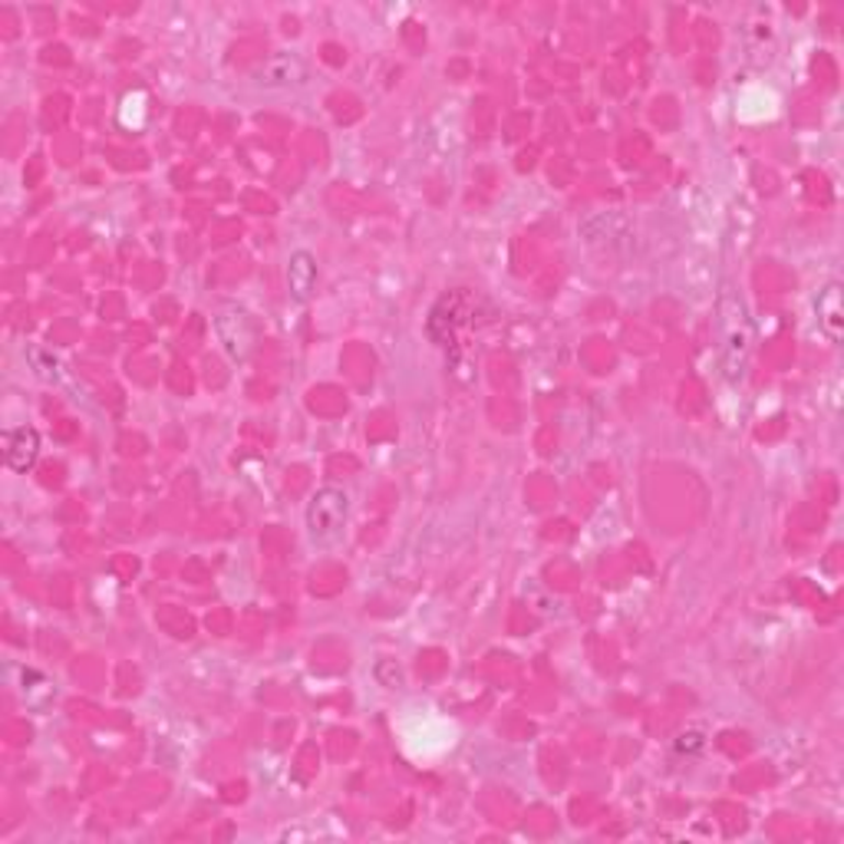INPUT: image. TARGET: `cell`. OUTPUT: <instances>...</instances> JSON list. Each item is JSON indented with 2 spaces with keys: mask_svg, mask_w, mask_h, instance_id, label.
I'll list each match as a JSON object with an SVG mask.
<instances>
[{
  "mask_svg": "<svg viewBox=\"0 0 844 844\" xmlns=\"http://www.w3.org/2000/svg\"><path fill=\"white\" fill-rule=\"evenodd\" d=\"M716 333H719V356H722V373L726 379L739 383L749 366V350H752V323L749 310L739 294L722 290L716 304Z\"/></svg>",
  "mask_w": 844,
  "mask_h": 844,
  "instance_id": "cell-1",
  "label": "cell"
},
{
  "mask_svg": "<svg viewBox=\"0 0 844 844\" xmlns=\"http://www.w3.org/2000/svg\"><path fill=\"white\" fill-rule=\"evenodd\" d=\"M346 518H350V495L340 486L317 489L304 512L307 535L317 548H333L346 532Z\"/></svg>",
  "mask_w": 844,
  "mask_h": 844,
  "instance_id": "cell-2",
  "label": "cell"
},
{
  "mask_svg": "<svg viewBox=\"0 0 844 844\" xmlns=\"http://www.w3.org/2000/svg\"><path fill=\"white\" fill-rule=\"evenodd\" d=\"M215 333H218L221 350L235 363H248L251 353L258 350V327H254L251 313L241 310V307H225L215 317Z\"/></svg>",
  "mask_w": 844,
  "mask_h": 844,
  "instance_id": "cell-3",
  "label": "cell"
},
{
  "mask_svg": "<svg viewBox=\"0 0 844 844\" xmlns=\"http://www.w3.org/2000/svg\"><path fill=\"white\" fill-rule=\"evenodd\" d=\"M41 459V433L34 426L4 430V466L11 472H31Z\"/></svg>",
  "mask_w": 844,
  "mask_h": 844,
  "instance_id": "cell-4",
  "label": "cell"
},
{
  "mask_svg": "<svg viewBox=\"0 0 844 844\" xmlns=\"http://www.w3.org/2000/svg\"><path fill=\"white\" fill-rule=\"evenodd\" d=\"M818 330L831 340V343H841L844 337V300H841V284L837 281H828L821 290H818Z\"/></svg>",
  "mask_w": 844,
  "mask_h": 844,
  "instance_id": "cell-5",
  "label": "cell"
},
{
  "mask_svg": "<svg viewBox=\"0 0 844 844\" xmlns=\"http://www.w3.org/2000/svg\"><path fill=\"white\" fill-rule=\"evenodd\" d=\"M287 290L297 304H307L317 290V258L310 251H294L287 258Z\"/></svg>",
  "mask_w": 844,
  "mask_h": 844,
  "instance_id": "cell-6",
  "label": "cell"
},
{
  "mask_svg": "<svg viewBox=\"0 0 844 844\" xmlns=\"http://www.w3.org/2000/svg\"><path fill=\"white\" fill-rule=\"evenodd\" d=\"M258 83L261 87H290V83H304V64L294 54H277L271 57L261 70H258Z\"/></svg>",
  "mask_w": 844,
  "mask_h": 844,
  "instance_id": "cell-7",
  "label": "cell"
}]
</instances>
